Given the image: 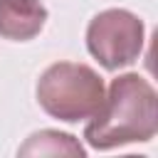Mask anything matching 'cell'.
Instances as JSON below:
<instances>
[{
  "instance_id": "obj_1",
  "label": "cell",
  "mask_w": 158,
  "mask_h": 158,
  "mask_svg": "<svg viewBox=\"0 0 158 158\" xmlns=\"http://www.w3.org/2000/svg\"><path fill=\"white\" fill-rule=\"evenodd\" d=\"M158 131V96L141 74H118L111 79L99 111L84 128V138L96 151H111L128 143H146Z\"/></svg>"
},
{
  "instance_id": "obj_2",
  "label": "cell",
  "mask_w": 158,
  "mask_h": 158,
  "mask_svg": "<svg viewBox=\"0 0 158 158\" xmlns=\"http://www.w3.org/2000/svg\"><path fill=\"white\" fill-rule=\"evenodd\" d=\"M37 104L52 118L77 123L91 118L104 101V79L79 62H57L42 72L35 86Z\"/></svg>"
},
{
  "instance_id": "obj_3",
  "label": "cell",
  "mask_w": 158,
  "mask_h": 158,
  "mask_svg": "<svg viewBox=\"0 0 158 158\" xmlns=\"http://www.w3.org/2000/svg\"><path fill=\"white\" fill-rule=\"evenodd\" d=\"M143 20L123 7H109L94 15L86 27V49L109 72L133 64L143 52Z\"/></svg>"
},
{
  "instance_id": "obj_4",
  "label": "cell",
  "mask_w": 158,
  "mask_h": 158,
  "mask_svg": "<svg viewBox=\"0 0 158 158\" xmlns=\"http://www.w3.org/2000/svg\"><path fill=\"white\" fill-rule=\"evenodd\" d=\"M47 7L42 0H0V37L27 42L42 32Z\"/></svg>"
},
{
  "instance_id": "obj_5",
  "label": "cell",
  "mask_w": 158,
  "mask_h": 158,
  "mask_svg": "<svg viewBox=\"0 0 158 158\" xmlns=\"http://www.w3.org/2000/svg\"><path fill=\"white\" fill-rule=\"evenodd\" d=\"M20 156H59V153H69V156H84V146L72 136V133H62V131H37L32 133L25 146H20L17 151Z\"/></svg>"
}]
</instances>
